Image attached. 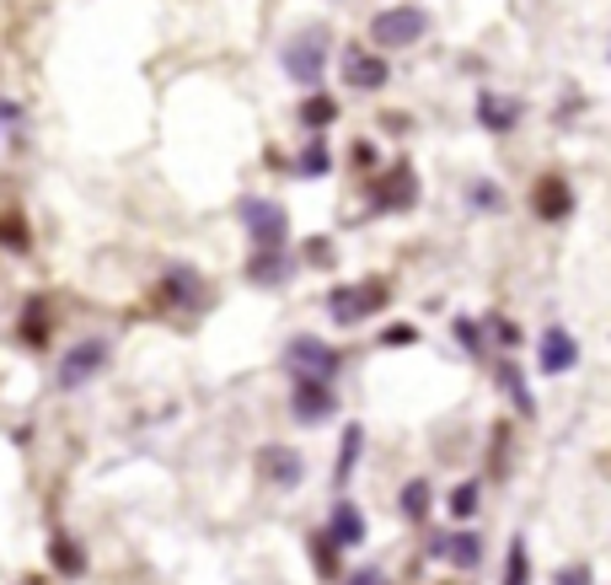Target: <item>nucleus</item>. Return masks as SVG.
Instances as JSON below:
<instances>
[{
    "label": "nucleus",
    "instance_id": "nucleus-1",
    "mask_svg": "<svg viewBox=\"0 0 611 585\" xmlns=\"http://www.w3.org/2000/svg\"><path fill=\"white\" fill-rule=\"evenodd\" d=\"M327 49H333V33H327L322 22H311V27L290 33V38L279 44V70H285L296 86H322V75H327Z\"/></svg>",
    "mask_w": 611,
    "mask_h": 585
},
{
    "label": "nucleus",
    "instance_id": "nucleus-2",
    "mask_svg": "<svg viewBox=\"0 0 611 585\" xmlns=\"http://www.w3.org/2000/svg\"><path fill=\"white\" fill-rule=\"evenodd\" d=\"M386 301H392L386 279H349V285L327 290V318H333V327H360L366 318L386 312Z\"/></svg>",
    "mask_w": 611,
    "mask_h": 585
},
{
    "label": "nucleus",
    "instance_id": "nucleus-3",
    "mask_svg": "<svg viewBox=\"0 0 611 585\" xmlns=\"http://www.w3.org/2000/svg\"><path fill=\"white\" fill-rule=\"evenodd\" d=\"M424 38H429V11L419 0L386 5V11L370 16V44H375V49H414V44H424Z\"/></svg>",
    "mask_w": 611,
    "mask_h": 585
},
{
    "label": "nucleus",
    "instance_id": "nucleus-4",
    "mask_svg": "<svg viewBox=\"0 0 611 585\" xmlns=\"http://www.w3.org/2000/svg\"><path fill=\"white\" fill-rule=\"evenodd\" d=\"M237 220H242V231L252 237V248H285L290 242V210L279 199L242 194L237 199Z\"/></svg>",
    "mask_w": 611,
    "mask_h": 585
},
{
    "label": "nucleus",
    "instance_id": "nucleus-5",
    "mask_svg": "<svg viewBox=\"0 0 611 585\" xmlns=\"http://www.w3.org/2000/svg\"><path fill=\"white\" fill-rule=\"evenodd\" d=\"M108 360H113V344H108V338H81V344H70V349L60 355L55 382H60V392L92 387V382L108 371Z\"/></svg>",
    "mask_w": 611,
    "mask_h": 585
},
{
    "label": "nucleus",
    "instance_id": "nucleus-6",
    "mask_svg": "<svg viewBox=\"0 0 611 585\" xmlns=\"http://www.w3.org/2000/svg\"><path fill=\"white\" fill-rule=\"evenodd\" d=\"M285 371L290 377H322V382H333L338 371H344V349H333L327 338H316V333H296L290 344H285Z\"/></svg>",
    "mask_w": 611,
    "mask_h": 585
},
{
    "label": "nucleus",
    "instance_id": "nucleus-7",
    "mask_svg": "<svg viewBox=\"0 0 611 585\" xmlns=\"http://www.w3.org/2000/svg\"><path fill=\"white\" fill-rule=\"evenodd\" d=\"M338 408H344V397L333 392V382H322V377H290V419L296 425L316 430V425L338 419Z\"/></svg>",
    "mask_w": 611,
    "mask_h": 585
},
{
    "label": "nucleus",
    "instance_id": "nucleus-8",
    "mask_svg": "<svg viewBox=\"0 0 611 585\" xmlns=\"http://www.w3.org/2000/svg\"><path fill=\"white\" fill-rule=\"evenodd\" d=\"M414 204H419V172H414L408 162L386 167V172L370 183V215H403V210H414Z\"/></svg>",
    "mask_w": 611,
    "mask_h": 585
},
{
    "label": "nucleus",
    "instance_id": "nucleus-9",
    "mask_svg": "<svg viewBox=\"0 0 611 585\" xmlns=\"http://www.w3.org/2000/svg\"><path fill=\"white\" fill-rule=\"evenodd\" d=\"M257 478L268 483V489H279V494H290V489H301L306 483V456L296 446H279V441H268V446H257Z\"/></svg>",
    "mask_w": 611,
    "mask_h": 585
},
{
    "label": "nucleus",
    "instance_id": "nucleus-10",
    "mask_svg": "<svg viewBox=\"0 0 611 585\" xmlns=\"http://www.w3.org/2000/svg\"><path fill=\"white\" fill-rule=\"evenodd\" d=\"M429 553H434V559H445V564H451V570H462V575L483 570V537H478L472 526L434 532V537H429Z\"/></svg>",
    "mask_w": 611,
    "mask_h": 585
},
{
    "label": "nucleus",
    "instance_id": "nucleus-11",
    "mask_svg": "<svg viewBox=\"0 0 611 585\" xmlns=\"http://www.w3.org/2000/svg\"><path fill=\"white\" fill-rule=\"evenodd\" d=\"M574 366H579V338L563 323H548L542 338H537V371L542 377H568Z\"/></svg>",
    "mask_w": 611,
    "mask_h": 585
},
{
    "label": "nucleus",
    "instance_id": "nucleus-12",
    "mask_svg": "<svg viewBox=\"0 0 611 585\" xmlns=\"http://www.w3.org/2000/svg\"><path fill=\"white\" fill-rule=\"evenodd\" d=\"M247 279H252L257 290H279V285H290V279H296V259H290L285 248H252V259H247Z\"/></svg>",
    "mask_w": 611,
    "mask_h": 585
},
{
    "label": "nucleus",
    "instance_id": "nucleus-13",
    "mask_svg": "<svg viewBox=\"0 0 611 585\" xmlns=\"http://www.w3.org/2000/svg\"><path fill=\"white\" fill-rule=\"evenodd\" d=\"M392 81V65L381 55H366V49H344V86L349 92H381Z\"/></svg>",
    "mask_w": 611,
    "mask_h": 585
},
{
    "label": "nucleus",
    "instance_id": "nucleus-14",
    "mask_svg": "<svg viewBox=\"0 0 611 585\" xmlns=\"http://www.w3.org/2000/svg\"><path fill=\"white\" fill-rule=\"evenodd\" d=\"M161 301H172L178 312H199V307H204V279H199L188 263H167V274H161Z\"/></svg>",
    "mask_w": 611,
    "mask_h": 585
},
{
    "label": "nucleus",
    "instance_id": "nucleus-15",
    "mask_svg": "<svg viewBox=\"0 0 611 585\" xmlns=\"http://www.w3.org/2000/svg\"><path fill=\"white\" fill-rule=\"evenodd\" d=\"M327 537L338 542V548H360L370 537V521H366V511L349 500V494H338V505L327 511Z\"/></svg>",
    "mask_w": 611,
    "mask_h": 585
},
{
    "label": "nucleus",
    "instance_id": "nucleus-16",
    "mask_svg": "<svg viewBox=\"0 0 611 585\" xmlns=\"http://www.w3.org/2000/svg\"><path fill=\"white\" fill-rule=\"evenodd\" d=\"M493 382L504 387V397L515 403L520 419H537V397H531V387H526V371L515 366V355H493Z\"/></svg>",
    "mask_w": 611,
    "mask_h": 585
},
{
    "label": "nucleus",
    "instance_id": "nucleus-17",
    "mask_svg": "<svg viewBox=\"0 0 611 585\" xmlns=\"http://www.w3.org/2000/svg\"><path fill=\"white\" fill-rule=\"evenodd\" d=\"M520 97H504V92H478V124L489 134H515L520 124Z\"/></svg>",
    "mask_w": 611,
    "mask_h": 585
},
{
    "label": "nucleus",
    "instance_id": "nucleus-18",
    "mask_svg": "<svg viewBox=\"0 0 611 585\" xmlns=\"http://www.w3.org/2000/svg\"><path fill=\"white\" fill-rule=\"evenodd\" d=\"M531 210H537V220L558 226V220L574 215V189H568L563 178H542V183L531 189Z\"/></svg>",
    "mask_w": 611,
    "mask_h": 585
},
{
    "label": "nucleus",
    "instance_id": "nucleus-19",
    "mask_svg": "<svg viewBox=\"0 0 611 585\" xmlns=\"http://www.w3.org/2000/svg\"><path fill=\"white\" fill-rule=\"evenodd\" d=\"M360 452H366V425H344V435H338V462H333V483H338V489L355 483Z\"/></svg>",
    "mask_w": 611,
    "mask_h": 585
},
{
    "label": "nucleus",
    "instance_id": "nucleus-20",
    "mask_svg": "<svg viewBox=\"0 0 611 585\" xmlns=\"http://www.w3.org/2000/svg\"><path fill=\"white\" fill-rule=\"evenodd\" d=\"M397 511H403V521H408V526H424L429 511H434V489H429V478H408V483H403Z\"/></svg>",
    "mask_w": 611,
    "mask_h": 585
},
{
    "label": "nucleus",
    "instance_id": "nucleus-21",
    "mask_svg": "<svg viewBox=\"0 0 611 585\" xmlns=\"http://www.w3.org/2000/svg\"><path fill=\"white\" fill-rule=\"evenodd\" d=\"M327 172H333V151H327L322 134H311V140L301 145V156H296V178L311 183V178H327Z\"/></svg>",
    "mask_w": 611,
    "mask_h": 585
},
{
    "label": "nucleus",
    "instance_id": "nucleus-22",
    "mask_svg": "<svg viewBox=\"0 0 611 585\" xmlns=\"http://www.w3.org/2000/svg\"><path fill=\"white\" fill-rule=\"evenodd\" d=\"M499 585H531V548H526L520 532H515L510 548H504V581Z\"/></svg>",
    "mask_w": 611,
    "mask_h": 585
},
{
    "label": "nucleus",
    "instance_id": "nucleus-23",
    "mask_svg": "<svg viewBox=\"0 0 611 585\" xmlns=\"http://www.w3.org/2000/svg\"><path fill=\"white\" fill-rule=\"evenodd\" d=\"M311 564H316V581H338V575H344V570H338V542L327 537V526L311 532Z\"/></svg>",
    "mask_w": 611,
    "mask_h": 585
},
{
    "label": "nucleus",
    "instance_id": "nucleus-24",
    "mask_svg": "<svg viewBox=\"0 0 611 585\" xmlns=\"http://www.w3.org/2000/svg\"><path fill=\"white\" fill-rule=\"evenodd\" d=\"M451 333H456V344H462V355H467L472 366H489V344H483V327L472 323V318H451Z\"/></svg>",
    "mask_w": 611,
    "mask_h": 585
},
{
    "label": "nucleus",
    "instance_id": "nucleus-25",
    "mask_svg": "<svg viewBox=\"0 0 611 585\" xmlns=\"http://www.w3.org/2000/svg\"><path fill=\"white\" fill-rule=\"evenodd\" d=\"M49 559H55V570H60L64 581H81V575H86V553H81V542H70V537H55V542H49Z\"/></svg>",
    "mask_w": 611,
    "mask_h": 585
},
{
    "label": "nucleus",
    "instance_id": "nucleus-26",
    "mask_svg": "<svg viewBox=\"0 0 611 585\" xmlns=\"http://www.w3.org/2000/svg\"><path fill=\"white\" fill-rule=\"evenodd\" d=\"M478 505H483V478L456 483V489H451V500H445V511H451L456 521H472V516H478Z\"/></svg>",
    "mask_w": 611,
    "mask_h": 585
},
{
    "label": "nucleus",
    "instance_id": "nucleus-27",
    "mask_svg": "<svg viewBox=\"0 0 611 585\" xmlns=\"http://www.w3.org/2000/svg\"><path fill=\"white\" fill-rule=\"evenodd\" d=\"M333 119H338V103H333L327 92H316V97H306V103H301V124L311 134H322Z\"/></svg>",
    "mask_w": 611,
    "mask_h": 585
},
{
    "label": "nucleus",
    "instance_id": "nucleus-28",
    "mask_svg": "<svg viewBox=\"0 0 611 585\" xmlns=\"http://www.w3.org/2000/svg\"><path fill=\"white\" fill-rule=\"evenodd\" d=\"M22 338H27V344H44V338H49V307H44V301H27V318H22Z\"/></svg>",
    "mask_w": 611,
    "mask_h": 585
},
{
    "label": "nucleus",
    "instance_id": "nucleus-29",
    "mask_svg": "<svg viewBox=\"0 0 611 585\" xmlns=\"http://www.w3.org/2000/svg\"><path fill=\"white\" fill-rule=\"evenodd\" d=\"M467 199H472V210H493V215L504 210V189H499V183H472Z\"/></svg>",
    "mask_w": 611,
    "mask_h": 585
},
{
    "label": "nucleus",
    "instance_id": "nucleus-30",
    "mask_svg": "<svg viewBox=\"0 0 611 585\" xmlns=\"http://www.w3.org/2000/svg\"><path fill=\"white\" fill-rule=\"evenodd\" d=\"M338 585H392V575H386L381 564H360V570L338 575Z\"/></svg>",
    "mask_w": 611,
    "mask_h": 585
},
{
    "label": "nucleus",
    "instance_id": "nucleus-31",
    "mask_svg": "<svg viewBox=\"0 0 611 585\" xmlns=\"http://www.w3.org/2000/svg\"><path fill=\"white\" fill-rule=\"evenodd\" d=\"M0 242H5L11 253H27V248H33V237H27L22 220H0Z\"/></svg>",
    "mask_w": 611,
    "mask_h": 585
},
{
    "label": "nucleus",
    "instance_id": "nucleus-32",
    "mask_svg": "<svg viewBox=\"0 0 611 585\" xmlns=\"http://www.w3.org/2000/svg\"><path fill=\"white\" fill-rule=\"evenodd\" d=\"M552 585H596V570L590 564H563V570H552Z\"/></svg>",
    "mask_w": 611,
    "mask_h": 585
},
{
    "label": "nucleus",
    "instance_id": "nucleus-33",
    "mask_svg": "<svg viewBox=\"0 0 611 585\" xmlns=\"http://www.w3.org/2000/svg\"><path fill=\"white\" fill-rule=\"evenodd\" d=\"M489 333L499 338V344H504V349H515V344H520V327L510 323L504 312H489Z\"/></svg>",
    "mask_w": 611,
    "mask_h": 585
},
{
    "label": "nucleus",
    "instance_id": "nucleus-34",
    "mask_svg": "<svg viewBox=\"0 0 611 585\" xmlns=\"http://www.w3.org/2000/svg\"><path fill=\"white\" fill-rule=\"evenodd\" d=\"M381 344H386V349H408V344H419V327L414 323H392L386 333H381Z\"/></svg>",
    "mask_w": 611,
    "mask_h": 585
},
{
    "label": "nucleus",
    "instance_id": "nucleus-35",
    "mask_svg": "<svg viewBox=\"0 0 611 585\" xmlns=\"http://www.w3.org/2000/svg\"><path fill=\"white\" fill-rule=\"evenodd\" d=\"M349 156H355V167H375V145H370V140H355Z\"/></svg>",
    "mask_w": 611,
    "mask_h": 585
},
{
    "label": "nucleus",
    "instance_id": "nucleus-36",
    "mask_svg": "<svg viewBox=\"0 0 611 585\" xmlns=\"http://www.w3.org/2000/svg\"><path fill=\"white\" fill-rule=\"evenodd\" d=\"M306 259H311V263H327V259H333V248H327V242H322V237H316V242H311V248H306Z\"/></svg>",
    "mask_w": 611,
    "mask_h": 585
}]
</instances>
